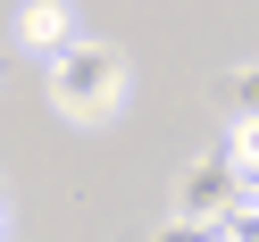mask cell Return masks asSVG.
<instances>
[{"mask_svg":"<svg viewBox=\"0 0 259 242\" xmlns=\"http://www.w3.org/2000/svg\"><path fill=\"white\" fill-rule=\"evenodd\" d=\"M226 167H234V175H259V117H234V125H226Z\"/></svg>","mask_w":259,"mask_h":242,"instance_id":"obj_4","label":"cell"},{"mask_svg":"<svg viewBox=\"0 0 259 242\" xmlns=\"http://www.w3.org/2000/svg\"><path fill=\"white\" fill-rule=\"evenodd\" d=\"M42 84H51V109H59V117L101 125V117H117V109H125L134 67H125V51H117V42H92V34H84L75 51L42 59Z\"/></svg>","mask_w":259,"mask_h":242,"instance_id":"obj_1","label":"cell"},{"mask_svg":"<svg viewBox=\"0 0 259 242\" xmlns=\"http://www.w3.org/2000/svg\"><path fill=\"white\" fill-rule=\"evenodd\" d=\"M151 242H218V225H184V217H167Z\"/></svg>","mask_w":259,"mask_h":242,"instance_id":"obj_6","label":"cell"},{"mask_svg":"<svg viewBox=\"0 0 259 242\" xmlns=\"http://www.w3.org/2000/svg\"><path fill=\"white\" fill-rule=\"evenodd\" d=\"M234 201H242V175L226 167L218 151H209V159H192V167L176 175V217H184V225H218Z\"/></svg>","mask_w":259,"mask_h":242,"instance_id":"obj_2","label":"cell"},{"mask_svg":"<svg viewBox=\"0 0 259 242\" xmlns=\"http://www.w3.org/2000/svg\"><path fill=\"white\" fill-rule=\"evenodd\" d=\"M226 101H234V117H259V59L226 75Z\"/></svg>","mask_w":259,"mask_h":242,"instance_id":"obj_5","label":"cell"},{"mask_svg":"<svg viewBox=\"0 0 259 242\" xmlns=\"http://www.w3.org/2000/svg\"><path fill=\"white\" fill-rule=\"evenodd\" d=\"M17 42H25V51H42V59L75 51V42H84V25H75V0H25V9H17Z\"/></svg>","mask_w":259,"mask_h":242,"instance_id":"obj_3","label":"cell"},{"mask_svg":"<svg viewBox=\"0 0 259 242\" xmlns=\"http://www.w3.org/2000/svg\"><path fill=\"white\" fill-rule=\"evenodd\" d=\"M242 201H251V209H259V175H242Z\"/></svg>","mask_w":259,"mask_h":242,"instance_id":"obj_7","label":"cell"},{"mask_svg":"<svg viewBox=\"0 0 259 242\" xmlns=\"http://www.w3.org/2000/svg\"><path fill=\"white\" fill-rule=\"evenodd\" d=\"M0 225H9V201H0Z\"/></svg>","mask_w":259,"mask_h":242,"instance_id":"obj_8","label":"cell"}]
</instances>
